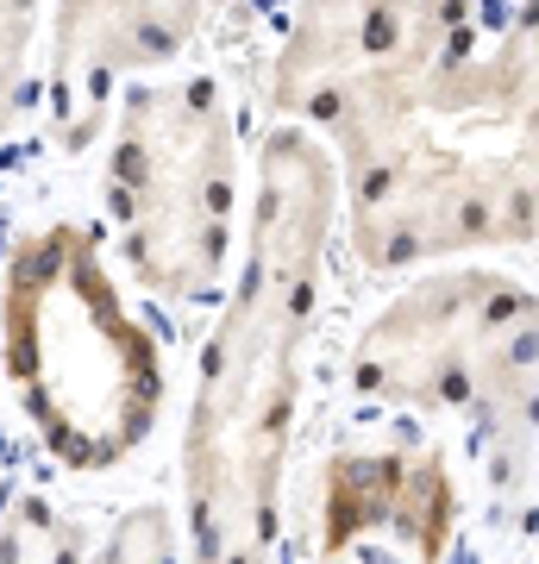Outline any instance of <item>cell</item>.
<instances>
[{
    "mask_svg": "<svg viewBox=\"0 0 539 564\" xmlns=\"http://www.w3.org/2000/svg\"><path fill=\"white\" fill-rule=\"evenodd\" d=\"M339 220V158L282 120L258 144L239 276L207 333L182 433V508L195 558H263L282 527V464L295 440L301 351L326 289Z\"/></svg>",
    "mask_w": 539,
    "mask_h": 564,
    "instance_id": "1",
    "label": "cell"
},
{
    "mask_svg": "<svg viewBox=\"0 0 539 564\" xmlns=\"http://www.w3.org/2000/svg\"><path fill=\"white\" fill-rule=\"evenodd\" d=\"M339 158L352 258L414 270L539 232V0H483Z\"/></svg>",
    "mask_w": 539,
    "mask_h": 564,
    "instance_id": "2",
    "label": "cell"
},
{
    "mask_svg": "<svg viewBox=\"0 0 539 564\" xmlns=\"http://www.w3.org/2000/svg\"><path fill=\"white\" fill-rule=\"evenodd\" d=\"M0 358L25 421L69 470H114L163 414V351L126 307L82 226L57 220L13 245L0 276Z\"/></svg>",
    "mask_w": 539,
    "mask_h": 564,
    "instance_id": "3",
    "label": "cell"
},
{
    "mask_svg": "<svg viewBox=\"0 0 539 564\" xmlns=\"http://www.w3.org/2000/svg\"><path fill=\"white\" fill-rule=\"evenodd\" d=\"M345 370L364 402L471 421L502 477L539 470V289L508 270L452 263L408 282L352 339Z\"/></svg>",
    "mask_w": 539,
    "mask_h": 564,
    "instance_id": "4",
    "label": "cell"
},
{
    "mask_svg": "<svg viewBox=\"0 0 539 564\" xmlns=\"http://www.w3.org/2000/svg\"><path fill=\"white\" fill-rule=\"evenodd\" d=\"M107 207L126 276L176 307L220 302L239 214V132L220 82L132 88L114 126Z\"/></svg>",
    "mask_w": 539,
    "mask_h": 564,
    "instance_id": "5",
    "label": "cell"
},
{
    "mask_svg": "<svg viewBox=\"0 0 539 564\" xmlns=\"http://www.w3.org/2000/svg\"><path fill=\"white\" fill-rule=\"evenodd\" d=\"M483 0H295L270 51L263 95L282 120L352 144L408 95Z\"/></svg>",
    "mask_w": 539,
    "mask_h": 564,
    "instance_id": "6",
    "label": "cell"
},
{
    "mask_svg": "<svg viewBox=\"0 0 539 564\" xmlns=\"http://www.w3.org/2000/svg\"><path fill=\"white\" fill-rule=\"evenodd\" d=\"M459 514L452 464L433 445H345L314 484V545L326 558H445L459 540Z\"/></svg>",
    "mask_w": 539,
    "mask_h": 564,
    "instance_id": "7",
    "label": "cell"
},
{
    "mask_svg": "<svg viewBox=\"0 0 539 564\" xmlns=\"http://www.w3.org/2000/svg\"><path fill=\"white\" fill-rule=\"evenodd\" d=\"M207 0H51V82L57 107L82 120L107 101L114 82L163 69L188 51Z\"/></svg>",
    "mask_w": 539,
    "mask_h": 564,
    "instance_id": "8",
    "label": "cell"
},
{
    "mask_svg": "<svg viewBox=\"0 0 539 564\" xmlns=\"http://www.w3.org/2000/svg\"><path fill=\"white\" fill-rule=\"evenodd\" d=\"M44 0H0V126H13L25 95V57H32V25Z\"/></svg>",
    "mask_w": 539,
    "mask_h": 564,
    "instance_id": "9",
    "label": "cell"
}]
</instances>
